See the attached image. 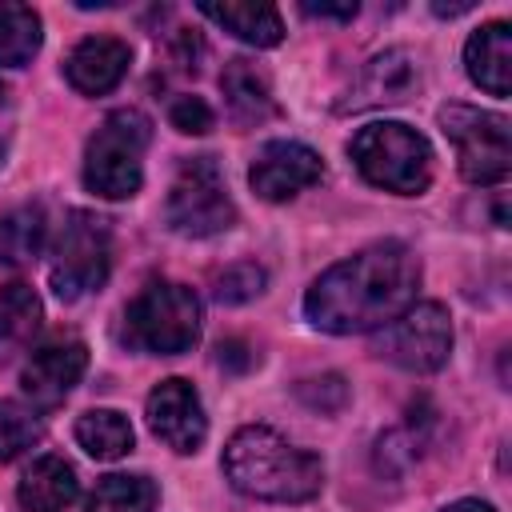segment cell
Segmentation results:
<instances>
[{
    "mask_svg": "<svg viewBox=\"0 0 512 512\" xmlns=\"http://www.w3.org/2000/svg\"><path fill=\"white\" fill-rule=\"evenodd\" d=\"M416 288L420 260L412 248L400 240H380L320 272L304 296V316L332 336L372 332L416 304Z\"/></svg>",
    "mask_w": 512,
    "mask_h": 512,
    "instance_id": "obj_1",
    "label": "cell"
},
{
    "mask_svg": "<svg viewBox=\"0 0 512 512\" xmlns=\"http://www.w3.org/2000/svg\"><path fill=\"white\" fill-rule=\"evenodd\" d=\"M224 476L236 492L272 504H304L324 488L320 456L288 444L276 428L248 424L224 448Z\"/></svg>",
    "mask_w": 512,
    "mask_h": 512,
    "instance_id": "obj_2",
    "label": "cell"
},
{
    "mask_svg": "<svg viewBox=\"0 0 512 512\" xmlns=\"http://www.w3.org/2000/svg\"><path fill=\"white\" fill-rule=\"evenodd\" d=\"M152 140V124L136 108H116L100 120L84 148V184L104 200H128L144 180V152Z\"/></svg>",
    "mask_w": 512,
    "mask_h": 512,
    "instance_id": "obj_3",
    "label": "cell"
},
{
    "mask_svg": "<svg viewBox=\"0 0 512 512\" xmlns=\"http://www.w3.org/2000/svg\"><path fill=\"white\" fill-rule=\"evenodd\" d=\"M348 156L360 168V176L384 192L416 196L432 184V148L416 128L400 120L360 128L348 144Z\"/></svg>",
    "mask_w": 512,
    "mask_h": 512,
    "instance_id": "obj_4",
    "label": "cell"
},
{
    "mask_svg": "<svg viewBox=\"0 0 512 512\" xmlns=\"http://www.w3.org/2000/svg\"><path fill=\"white\" fill-rule=\"evenodd\" d=\"M124 340L148 356H180L200 340V300L192 288L152 280L124 308Z\"/></svg>",
    "mask_w": 512,
    "mask_h": 512,
    "instance_id": "obj_5",
    "label": "cell"
},
{
    "mask_svg": "<svg viewBox=\"0 0 512 512\" xmlns=\"http://www.w3.org/2000/svg\"><path fill=\"white\" fill-rule=\"evenodd\" d=\"M440 128L456 148L460 176L468 184H500L512 172V136L500 112H480L472 104L440 108Z\"/></svg>",
    "mask_w": 512,
    "mask_h": 512,
    "instance_id": "obj_6",
    "label": "cell"
},
{
    "mask_svg": "<svg viewBox=\"0 0 512 512\" xmlns=\"http://www.w3.org/2000/svg\"><path fill=\"white\" fill-rule=\"evenodd\" d=\"M108 268H112L108 224L92 212H68L56 236V248H52V264H48L52 292L60 300H80L108 280Z\"/></svg>",
    "mask_w": 512,
    "mask_h": 512,
    "instance_id": "obj_7",
    "label": "cell"
},
{
    "mask_svg": "<svg viewBox=\"0 0 512 512\" xmlns=\"http://www.w3.org/2000/svg\"><path fill=\"white\" fill-rule=\"evenodd\" d=\"M168 224L180 236H216L236 224V204L224 188L220 164L212 156H192L180 164L168 188Z\"/></svg>",
    "mask_w": 512,
    "mask_h": 512,
    "instance_id": "obj_8",
    "label": "cell"
},
{
    "mask_svg": "<svg viewBox=\"0 0 512 512\" xmlns=\"http://www.w3.org/2000/svg\"><path fill=\"white\" fill-rule=\"evenodd\" d=\"M448 352H452V320L436 300L408 304L376 336V356L392 360L404 372H436L448 360Z\"/></svg>",
    "mask_w": 512,
    "mask_h": 512,
    "instance_id": "obj_9",
    "label": "cell"
},
{
    "mask_svg": "<svg viewBox=\"0 0 512 512\" xmlns=\"http://www.w3.org/2000/svg\"><path fill=\"white\" fill-rule=\"evenodd\" d=\"M144 412H148V428L156 432V440H164L172 452L188 456L204 444L208 416H204V404H200V396L188 380H180V376L160 380L148 392Z\"/></svg>",
    "mask_w": 512,
    "mask_h": 512,
    "instance_id": "obj_10",
    "label": "cell"
},
{
    "mask_svg": "<svg viewBox=\"0 0 512 512\" xmlns=\"http://www.w3.org/2000/svg\"><path fill=\"white\" fill-rule=\"evenodd\" d=\"M84 368H88V348L80 344V340H48V344H40L32 356H28V364H24V372H20V388H24V396L32 400V408H40V412H48V408H56V404H64V396L80 384V376H84Z\"/></svg>",
    "mask_w": 512,
    "mask_h": 512,
    "instance_id": "obj_11",
    "label": "cell"
},
{
    "mask_svg": "<svg viewBox=\"0 0 512 512\" xmlns=\"http://www.w3.org/2000/svg\"><path fill=\"white\" fill-rule=\"evenodd\" d=\"M320 176H324L320 152H312V148L300 144V140H272V144H264L260 156L252 160L248 184H252L256 196L280 204V200H292L296 192L312 188Z\"/></svg>",
    "mask_w": 512,
    "mask_h": 512,
    "instance_id": "obj_12",
    "label": "cell"
},
{
    "mask_svg": "<svg viewBox=\"0 0 512 512\" xmlns=\"http://www.w3.org/2000/svg\"><path fill=\"white\" fill-rule=\"evenodd\" d=\"M420 88V68L412 60V52L392 48L380 52L364 64L360 80L352 84V92L336 104L340 112H364V108H380V104H400Z\"/></svg>",
    "mask_w": 512,
    "mask_h": 512,
    "instance_id": "obj_13",
    "label": "cell"
},
{
    "mask_svg": "<svg viewBox=\"0 0 512 512\" xmlns=\"http://www.w3.org/2000/svg\"><path fill=\"white\" fill-rule=\"evenodd\" d=\"M128 60H132V52H128L124 40H116V36H88V40H80V44L68 52L64 76H68V84H72L76 92H84V96H104V92H112V88L124 80Z\"/></svg>",
    "mask_w": 512,
    "mask_h": 512,
    "instance_id": "obj_14",
    "label": "cell"
},
{
    "mask_svg": "<svg viewBox=\"0 0 512 512\" xmlns=\"http://www.w3.org/2000/svg\"><path fill=\"white\" fill-rule=\"evenodd\" d=\"M464 64H468L472 84H480L488 96H508V88H512V28L504 20L476 28L464 44Z\"/></svg>",
    "mask_w": 512,
    "mask_h": 512,
    "instance_id": "obj_15",
    "label": "cell"
},
{
    "mask_svg": "<svg viewBox=\"0 0 512 512\" xmlns=\"http://www.w3.org/2000/svg\"><path fill=\"white\" fill-rule=\"evenodd\" d=\"M80 496V476L64 456H40L20 476L16 500L24 512H64Z\"/></svg>",
    "mask_w": 512,
    "mask_h": 512,
    "instance_id": "obj_16",
    "label": "cell"
},
{
    "mask_svg": "<svg viewBox=\"0 0 512 512\" xmlns=\"http://www.w3.org/2000/svg\"><path fill=\"white\" fill-rule=\"evenodd\" d=\"M220 88H224V100L240 124H260V120L276 116L272 80L256 60H244V56L228 60L220 72Z\"/></svg>",
    "mask_w": 512,
    "mask_h": 512,
    "instance_id": "obj_17",
    "label": "cell"
},
{
    "mask_svg": "<svg viewBox=\"0 0 512 512\" xmlns=\"http://www.w3.org/2000/svg\"><path fill=\"white\" fill-rule=\"evenodd\" d=\"M40 320H44V304L24 280H12L0 288V364L16 360L32 344V336L40 332Z\"/></svg>",
    "mask_w": 512,
    "mask_h": 512,
    "instance_id": "obj_18",
    "label": "cell"
},
{
    "mask_svg": "<svg viewBox=\"0 0 512 512\" xmlns=\"http://www.w3.org/2000/svg\"><path fill=\"white\" fill-rule=\"evenodd\" d=\"M200 12L252 48H272L284 36V20L276 4H200Z\"/></svg>",
    "mask_w": 512,
    "mask_h": 512,
    "instance_id": "obj_19",
    "label": "cell"
},
{
    "mask_svg": "<svg viewBox=\"0 0 512 512\" xmlns=\"http://www.w3.org/2000/svg\"><path fill=\"white\" fill-rule=\"evenodd\" d=\"M48 216L40 204H20L0 216V264H32L44 252Z\"/></svg>",
    "mask_w": 512,
    "mask_h": 512,
    "instance_id": "obj_20",
    "label": "cell"
},
{
    "mask_svg": "<svg viewBox=\"0 0 512 512\" xmlns=\"http://www.w3.org/2000/svg\"><path fill=\"white\" fill-rule=\"evenodd\" d=\"M76 440L92 460H120L132 452V424L116 408H92L76 420Z\"/></svg>",
    "mask_w": 512,
    "mask_h": 512,
    "instance_id": "obj_21",
    "label": "cell"
},
{
    "mask_svg": "<svg viewBox=\"0 0 512 512\" xmlns=\"http://www.w3.org/2000/svg\"><path fill=\"white\" fill-rule=\"evenodd\" d=\"M156 500H160V492L148 476L112 472V476L96 480V488L88 496V512H152Z\"/></svg>",
    "mask_w": 512,
    "mask_h": 512,
    "instance_id": "obj_22",
    "label": "cell"
},
{
    "mask_svg": "<svg viewBox=\"0 0 512 512\" xmlns=\"http://www.w3.org/2000/svg\"><path fill=\"white\" fill-rule=\"evenodd\" d=\"M40 40V16L28 4H0V64H28L40 52Z\"/></svg>",
    "mask_w": 512,
    "mask_h": 512,
    "instance_id": "obj_23",
    "label": "cell"
},
{
    "mask_svg": "<svg viewBox=\"0 0 512 512\" xmlns=\"http://www.w3.org/2000/svg\"><path fill=\"white\" fill-rule=\"evenodd\" d=\"M36 440H40V420L28 408H20V404L0 400V460L20 456Z\"/></svg>",
    "mask_w": 512,
    "mask_h": 512,
    "instance_id": "obj_24",
    "label": "cell"
},
{
    "mask_svg": "<svg viewBox=\"0 0 512 512\" xmlns=\"http://www.w3.org/2000/svg\"><path fill=\"white\" fill-rule=\"evenodd\" d=\"M264 268L260 264H252V260H240V264H228L216 280H212V296L220 300V304H244V300H252V296H260L264 292Z\"/></svg>",
    "mask_w": 512,
    "mask_h": 512,
    "instance_id": "obj_25",
    "label": "cell"
},
{
    "mask_svg": "<svg viewBox=\"0 0 512 512\" xmlns=\"http://www.w3.org/2000/svg\"><path fill=\"white\" fill-rule=\"evenodd\" d=\"M296 396H300L308 408L336 412V408H344V400H348V384H344L336 372H328V376H316V380H300V384H296Z\"/></svg>",
    "mask_w": 512,
    "mask_h": 512,
    "instance_id": "obj_26",
    "label": "cell"
},
{
    "mask_svg": "<svg viewBox=\"0 0 512 512\" xmlns=\"http://www.w3.org/2000/svg\"><path fill=\"white\" fill-rule=\"evenodd\" d=\"M168 120L176 132H188V136H200L212 128V108L200 100V96H176L172 108H168Z\"/></svg>",
    "mask_w": 512,
    "mask_h": 512,
    "instance_id": "obj_27",
    "label": "cell"
},
{
    "mask_svg": "<svg viewBox=\"0 0 512 512\" xmlns=\"http://www.w3.org/2000/svg\"><path fill=\"white\" fill-rule=\"evenodd\" d=\"M216 360H220V368H228V372H244V368H252V352H248V344L244 340H224L220 348H216Z\"/></svg>",
    "mask_w": 512,
    "mask_h": 512,
    "instance_id": "obj_28",
    "label": "cell"
},
{
    "mask_svg": "<svg viewBox=\"0 0 512 512\" xmlns=\"http://www.w3.org/2000/svg\"><path fill=\"white\" fill-rule=\"evenodd\" d=\"M308 16H332V20H352L356 4H304Z\"/></svg>",
    "mask_w": 512,
    "mask_h": 512,
    "instance_id": "obj_29",
    "label": "cell"
},
{
    "mask_svg": "<svg viewBox=\"0 0 512 512\" xmlns=\"http://www.w3.org/2000/svg\"><path fill=\"white\" fill-rule=\"evenodd\" d=\"M440 512H496V508L484 504V500H456V504H448V508H440Z\"/></svg>",
    "mask_w": 512,
    "mask_h": 512,
    "instance_id": "obj_30",
    "label": "cell"
}]
</instances>
